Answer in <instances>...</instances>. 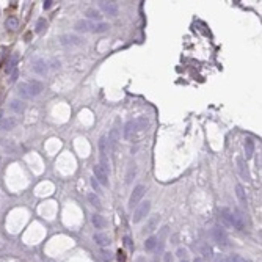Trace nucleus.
Listing matches in <instances>:
<instances>
[{
	"label": "nucleus",
	"instance_id": "nucleus-32",
	"mask_svg": "<svg viewBox=\"0 0 262 262\" xmlns=\"http://www.w3.org/2000/svg\"><path fill=\"white\" fill-rule=\"evenodd\" d=\"M135 173H137L135 165H130V168H129V173H127V176H126V182H127V184L132 181V176H135Z\"/></svg>",
	"mask_w": 262,
	"mask_h": 262
},
{
	"label": "nucleus",
	"instance_id": "nucleus-34",
	"mask_svg": "<svg viewBox=\"0 0 262 262\" xmlns=\"http://www.w3.org/2000/svg\"><path fill=\"white\" fill-rule=\"evenodd\" d=\"M176 256H177V257H181V259H182V257L185 259V256H187V250H185V248H179L177 253H176Z\"/></svg>",
	"mask_w": 262,
	"mask_h": 262
},
{
	"label": "nucleus",
	"instance_id": "nucleus-30",
	"mask_svg": "<svg viewBox=\"0 0 262 262\" xmlns=\"http://www.w3.org/2000/svg\"><path fill=\"white\" fill-rule=\"evenodd\" d=\"M229 262H251V261L246 259V257H243V256H240V254H231Z\"/></svg>",
	"mask_w": 262,
	"mask_h": 262
},
{
	"label": "nucleus",
	"instance_id": "nucleus-16",
	"mask_svg": "<svg viewBox=\"0 0 262 262\" xmlns=\"http://www.w3.org/2000/svg\"><path fill=\"white\" fill-rule=\"evenodd\" d=\"M229 221H231V226H232L234 229H237V231H243V228H245V223H243V220H242L240 215L232 214Z\"/></svg>",
	"mask_w": 262,
	"mask_h": 262
},
{
	"label": "nucleus",
	"instance_id": "nucleus-35",
	"mask_svg": "<svg viewBox=\"0 0 262 262\" xmlns=\"http://www.w3.org/2000/svg\"><path fill=\"white\" fill-rule=\"evenodd\" d=\"M91 185H93V188H94L96 192H100V187H99L100 184H99L98 181H96V179H91Z\"/></svg>",
	"mask_w": 262,
	"mask_h": 262
},
{
	"label": "nucleus",
	"instance_id": "nucleus-39",
	"mask_svg": "<svg viewBox=\"0 0 262 262\" xmlns=\"http://www.w3.org/2000/svg\"><path fill=\"white\" fill-rule=\"evenodd\" d=\"M124 243H126V245H129V246L132 245V242H130V239H129V237H124Z\"/></svg>",
	"mask_w": 262,
	"mask_h": 262
},
{
	"label": "nucleus",
	"instance_id": "nucleus-44",
	"mask_svg": "<svg viewBox=\"0 0 262 262\" xmlns=\"http://www.w3.org/2000/svg\"><path fill=\"white\" fill-rule=\"evenodd\" d=\"M220 262H228V261H220Z\"/></svg>",
	"mask_w": 262,
	"mask_h": 262
},
{
	"label": "nucleus",
	"instance_id": "nucleus-42",
	"mask_svg": "<svg viewBox=\"0 0 262 262\" xmlns=\"http://www.w3.org/2000/svg\"><path fill=\"white\" fill-rule=\"evenodd\" d=\"M195 262H201V259H195Z\"/></svg>",
	"mask_w": 262,
	"mask_h": 262
},
{
	"label": "nucleus",
	"instance_id": "nucleus-14",
	"mask_svg": "<svg viewBox=\"0 0 262 262\" xmlns=\"http://www.w3.org/2000/svg\"><path fill=\"white\" fill-rule=\"evenodd\" d=\"M231 215H232V212L229 209H226V207H223V209H220V221H221V224L223 226H231V221H229V220H231Z\"/></svg>",
	"mask_w": 262,
	"mask_h": 262
},
{
	"label": "nucleus",
	"instance_id": "nucleus-11",
	"mask_svg": "<svg viewBox=\"0 0 262 262\" xmlns=\"http://www.w3.org/2000/svg\"><path fill=\"white\" fill-rule=\"evenodd\" d=\"M17 119L13 118V116H8V118H3L0 119V130H11L17 126Z\"/></svg>",
	"mask_w": 262,
	"mask_h": 262
},
{
	"label": "nucleus",
	"instance_id": "nucleus-37",
	"mask_svg": "<svg viewBox=\"0 0 262 262\" xmlns=\"http://www.w3.org/2000/svg\"><path fill=\"white\" fill-rule=\"evenodd\" d=\"M52 3H53L52 0H46V2H43V8L44 10H49V8L52 6Z\"/></svg>",
	"mask_w": 262,
	"mask_h": 262
},
{
	"label": "nucleus",
	"instance_id": "nucleus-38",
	"mask_svg": "<svg viewBox=\"0 0 262 262\" xmlns=\"http://www.w3.org/2000/svg\"><path fill=\"white\" fill-rule=\"evenodd\" d=\"M118 261H119V262H124V261H126V256H124V253H122L121 250L118 251Z\"/></svg>",
	"mask_w": 262,
	"mask_h": 262
},
{
	"label": "nucleus",
	"instance_id": "nucleus-36",
	"mask_svg": "<svg viewBox=\"0 0 262 262\" xmlns=\"http://www.w3.org/2000/svg\"><path fill=\"white\" fill-rule=\"evenodd\" d=\"M17 75H19V71L14 69V71L11 72V79H10V80H11V82H16V80H17Z\"/></svg>",
	"mask_w": 262,
	"mask_h": 262
},
{
	"label": "nucleus",
	"instance_id": "nucleus-24",
	"mask_svg": "<svg viewBox=\"0 0 262 262\" xmlns=\"http://www.w3.org/2000/svg\"><path fill=\"white\" fill-rule=\"evenodd\" d=\"M11 110L13 112H16V113H22L25 110V104L22 102V100H17V99H14V100H11Z\"/></svg>",
	"mask_w": 262,
	"mask_h": 262
},
{
	"label": "nucleus",
	"instance_id": "nucleus-15",
	"mask_svg": "<svg viewBox=\"0 0 262 262\" xmlns=\"http://www.w3.org/2000/svg\"><path fill=\"white\" fill-rule=\"evenodd\" d=\"M237 169H239L240 176L245 179V181H248V179H250V173H248V168H246V165H245V160H243V157H237Z\"/></svg>",
	"mask_w": 262,
	"mask_h": 262
},
{
	"label": "nucleus",
	"instance_id": "nucleus-33",
	"mask_svg": "<svg viewBox=\"0 0 262 262\" xmlns=\"http://www.w3.org/2000/svg\"><path fill=\"white\" fill-rule=\"evenodd\" d=\"M100 254H102V259H104L105 262H110V261L113 259L112 253H110V251H107V250H102V251H100Z\"/></svg>",
	"mask_w": 262,
	"mask_h": 262
},
{
	"label": "nucleus",
	"instance_id": "nucleus-25",
	"mask_svg": "<svg viewBox=\"0 0 262 262\" xmlns=\"http://www.w3.org/2000/svg\"><path fill=\"white\" fill-rule=\"evenodd\" d=\"M155 246H157V237L151 236V237L146 239V242H145V250L146 251H152Z\"/></svg>",
	"mask_w": 262,
	"mask_h": 262
},
{
	"label": "nucleus",
	"instance_id": "nucleus-20",
	"mask_svg": "<svg viewBox=\"0 0 262 262\" xmlns=\"http://www.w3.org/2000/svg\"><path fill=\"white\" fill-rule=\"evenodd\" d=\"M118 140H119L118 130L116 129H112V132H110V135H108V146H112V149H116Z\"/></svg>",
	"mask_w": 262,
	"mask_h": 262
},
{
	"label": "nucleus",
	"instance_id": "nucleus-2",
	"mask_svg": "<svg viewBox=\"0 0 262 262\" xmlns=\"http://www.w3.org/2000/svg\"><path fill=\"white\" fill-rule=\"evenodd\" d=\"M149 210H151V201H143L141 204L137 206V209L134 212V217H132V221H134V223H140L141 220L149 214Z\"/></svg>",
	"mask_w": 262,
	"mask_h": 262
},
{
	"label": "nucleus",
	"instance_id": "nucleus-13",
	"mask_svg": "<svg viewBox=\"0 0 262 262\" xmlns=\"http://www.w3.org/2000/svg\"><path fill=\"white\" fill-rule=\"evenodd\" d=\"M94 242L98 243L99 246H108L110 243H112V240H110V236H107V234H104V232H96L94 234Z\"/></svg>",
	"mask_w": 262,
	"mask_h": 262
},
{
	"label": "nucleus",
	"instance_id": "nucleus-41",
	"mask_svg": "<svg viewBox=\"0 0 262 262\" xmlns=\"http://www.w3.org/2000/svg\"><path fill=\"white\" fill-rule=\"evenodd\" d=\"M137 262H146V261H145V257H138V259H137Z\"/></svg>",
	"mask_w": 262,
	"mask_h": 262
},
{
	"label": "nucleus",
	"instance_id": "nucleus-7",
	"mask_svg": "<svg viewBox=\"0 0 262 262\" xmlns=\"http://www.w3.org/2000/svg\"><path fill=\"white\" fill-rule=\"evenodd\" d=\"M99 6H100V10L110 17H116L118 13H119V8L115 2H99Z\"/></svg>",
	"mask_w": 262,
	"mask_h": 262
},
{
	"label": "nucleus",
	"instance_id": "nucleus-6",
	"mask_svg": "<svg viewBox=\"0 0 262 262\" xmlns=\"http://www.w3.org/2000/svg\"><path fill=\"white\" fill-rule=\"evenodd\" d=\"M93 173H94V179L98 181L100 185H105L107 187L108 185V174H107V171L100 167V165H94L93 167Z\"/></svg>",
	"mask_w": 262,
	"mask_h": 262
},
{
	"label": "nucleus",
	"instance_id": "nucleus-3",
	"mask_svg": "<svg viewBox=\"0 0 262 262\" xmlns=\"http://www.w3.org/2000/svg\"><path fill=\"white\" fill-rule=\"evenodd\" d=\"M145 193H146V187L145 185H137L134 188V192H132V195H130V198H129V207L130 209H134L138 206V203L141 199H143V196H145Z\"/></svg>",
	"mask_w": 262,
	"mask_h": 262
},
{
	"label": "nucleus",
	"instance_id": "nucleus-43",
	"mask_svg": "<svg viewBox=\"0 0 262 262\" xmlns=\"http://www.w3.org/2000/svg\"><path fill=\"white\" fill-rule=\"evenodd\" d=\"M181 262H188V261H187V259H184V261H181Z\"/></svg>",
	"mask_w": 262,
	"mask_h": 262
},
{
	"label": "nucleus",
	"instance_id": "nucleus-17",
	"mask_svg": "<svg viewBox=\"0 0 262 262\" xmlns=\"http://www.w3.org/2000/svg\"><path fill=\"white\" fill-rule=\"evenodd\" d=\"M159 220H160V217H159V215H155V217H151V218L148 220V223H146L145 229H143V234H146V232H152L154 229L157 228V224H159Z\"/></svg>",
	"mask_w": 262,
	"mask_h": 262
},
{
	"label": "nucleus",
	"instance_id": "nucleus-19",
	"mask_svg": "<svg viewBox=\"0 0 262 262\" xmlns=\"http://www.w3.org/2000/svg\"><path fill=\"white\" fill-rule=\"evenodd\" d=\"M253 154H254V141L251 138H246L245 140V157L251 159Z\"/></svg>",
	"mask_w": 262,
	"mask_h": 262
},
{
	"label": "nucleus",
	"instance_id": "nucleus-12",
	"mask_svg": "<svg viewBox=\"0 0 262 262\" xmlns=\"http://www.w3.org/2000/svg\"><path fill=\"white\" fill-rule=\"evenodd\" d=\"M74 28H75L77 31H80V33H88V31H91V30L94 28V25H93V24H90L88 21L80 19V21H77V22H75Z\"/></svg>",
	"mask_w": 262,
	"mask_h": 262
},
{
	"label": "nucleus",
	"instance_id": "nucleus-40",
	"mask_svg": "<svg viewBox=\"0 0 262 262\" xmlns=\"http://www.w3.org/2000/svg\"><path fill=\"white\" fill-rule=\"evenodd\" d=\"M165 262H171V254H165Z\"/></svg>",
	"mask_w": 262,
	"mask_h": 262
},
{
	"label": "nucleus",
	"instance_id": "nucleus-5",
	"mask_svg": "<svg viewBox=\"0 0 262 262\" xmlns=\"http://www.w3.org/2000/svg\"><path fill=\"white\" fill-rule=\"evenodd\" d=\"M212 236H214L215 242H217L220 246H223V248L228 246V234H226V231H224L223 228L215 226V228L212 229Z\"/></svg>",
	"mask_w": 262,
	"mask_h": 262
},
{
	"label": "nucleus",
	"instance_id": "nucleus-26",
	"mask_svg": "<svg viewBox=\"0 0 262 262\" xmlns=\"http://www.w3.org/2000/svg\"><path fill=\"white\" fill-rule=\"evenodd\" d=\"M88 201L91 203V206H94L96 209H100V199H99V196L96 195V193H90V195H88Z\"/></svg>",
	"mask_w": 262,
	"mask_h": 262
},
{
	"label": "nucleus",
	"instance_id": "nucleus-23",
	"mask_svg": "<svg viewBox=\"0 0 262 262\" xmlns=\"http://www.w3.org/2000/svg\"><path fill=\"white\" fill-rule=\"evenodd\" d=\"M85 16H88L90 19H93V21H100V19H102L100 11L96 10V8H88V10L85 11Z\"/></svg>",
	"mask_w": 262,
	"mask_h": 262
},
{
	"label": "nucleus",
	"instance_id": "nucleus-29",
	"mask_svg": "<svg viewBox=\"0 0 262 262\" xmlns=\"http://www.w3.org/2000/svg\"><path fill=\"white\" fill-rule=\"evenodd\" d=\"M46 27H47V22H46V19H38V22H36V33H43V31L46 30Z\"/></svg>",
	"mask_w": 262,
	"mask_h": 262
},
{
	"label": "nucleus",
	"instance_id": "nucleus-10",
	"mask_svg": "<svg viewBox=\"0 0 262 262\" xmlns=\"http://www.w3.org/2000/svg\"><path fill=\"white\" fill-rule=\"evenodd\" d=\"M31 69H33V72H36V74H39V75H46L47 74V63H46L43 58H36L33 61V64H31Z\"/></svg>",
	"mask_w": 262,
	"mask_h": 262
},
{
	"label": "nucleus",
	"instance_id": "nucleus-28",
	"mask_svg": "<svg viewBox=\"0 0 262 262\" xmlns=\"http://www.w3.org/2000/svg\"><path fill=\"white\" fill-rule=\"evenodd\" d=\"M108 28H110V25L107 24V22H99L98 25H94L93 31H96V33H104V31H107Z\"/></svg>",
	"mask_w": 262,
	"mask_h": 262
},
{
	"label": "nucleus",
	"instance_id": "nucleus-4",
	"mask_svg": "<svg viewBox=\"0 0 262 262\" xmlns=\"http://www.w3.org/2000/svg\"><path fill=\"white\" fill-rule=\"evenodd\" d=\"M99 152H100V167L108 171V160H107V138L100 137L99 140Z\"/></svg>",
	"mask_w": 262,
	"mask_h": 262
},
{
	"label": "nucleus",
	"instance_id": "nucleus-18",
	"mask_svg": "<svg viewBox=\"0 0 262 262\" xmlns=\"http://www.w3.org/2000/svg\"><path fill=\"white\" fill-rule=\"evenodd\" d=\"M236 195H237L239 201H240V204L246 209V195H245V190H243V187L240 185V184L236 185Z\"/></svg>",
	"mask_w": 262,
	"mask_h": 262
},
{
	"label": "nucleus",
	"instance_id": "nucleus-8",
	"mask_svg": "<svg viewBox=\"0 0 262 262\" xmlns=\"http://www.w3.org/2000/svg\"><path fill=\"white\" fill-rule=\"evenodd\" d=\"M27 86H28V93L30 96L33 98V96H38L43 93V90H44V85H43V82H39V80H35V79H31L30 82H27Z\"/></svg>",
	"mask_w": 262,
	"mask_h": 262
},
{
	"label": "nucleus",
	"instance_id": "nucleus-1",
	"mask_svg": "<svg viewBox=\"0 0 262 262\" xmlns=\"http://www.w3.org/2000/svg\"><path fill=\"white\" fill-rule=\"evenodd\" d=\"M148 126H149V119L145 118V116H140L137 119H130V121L124 126V138L132 140L137 132L138 130H146Z\"/></svg>",
	"mask_w": 262,
	"mask_h": 262
},
{
	"label": "nucleus",
	"instance_id": "nucleus-27",
	"mask_svg": "<svg viewBox=\"0 0 262 262\" xmlns=\"http://www.w3.org/2000/svg\"><path fill=\"white\" fill-rule=\"evenodd\" d=\"M17 25H19V21H17V17L11 16V17H8V19H6V28L16 30V28H17Z\"/></svg>",
	"mask_w": 262,
	"mask_h": 262
},
{
	"label": "nucleus",
	"instance_id": "nucleus-22",
	"mask_svg": "<svg viewBox=\"0 0 262 262\" xmlns=\"http://www.w3.org/2000/svg\"><path fill=\"white\" fill-rule=\"evenodd\" d=\"M91 221H93V224L96 226V229H104L105 228V220H104L102 215H99V214H94L93 218H91Z\"/></svg>",
	"mask_w": 262,
	"mask_h": 262
},
{
	"label": "nucleus",
	"instance_id": "nucleus-21",
	"mask_svg": "<svg viewBox=\"0 0 262 262\" xmlns=\"http://www.w3.org/2000/svg\"><path fill=\"white\" fill-rule=\"evenodd\" d=\"M17 93H19L21 98H24V99H30L31 96L28 93V86H27V82H21L19 86H17Z\"/></svg>",
	"mask_w": 262,
	"mask_h": 262
},
{
	"label": "nucleus",
	"instance_id": "nucleus-31",
	"mask_svg": "<svg viewBox=\"0 0 262 262\" xmlns=\"http://www.w3.org/2000/svg\"><path fill=\"white\" fill-rule=\"evenodd\" d=\"M203 256L206 259H212L214 257V253H212V248L209 245H203Z\"/></svg>",
	"mask_w": 262,
	"mask_h": 262
},
{
	"label": "nucleus",
	"instance_id": "nucleus-9",
	"mask_svg": "<svg viewBox=\"0 0 262 262\" xmlns=\"http://www.w3.org/2000/svg\"><path fill=\"white\" fill-rule=\"evenodd\" d=\"M60 43L63 46H80L83 43V39L75 35H61L60 36Z\"/></svg>",
	"mask_w": 262,
	"mask_h": 262
}]
</instances>
